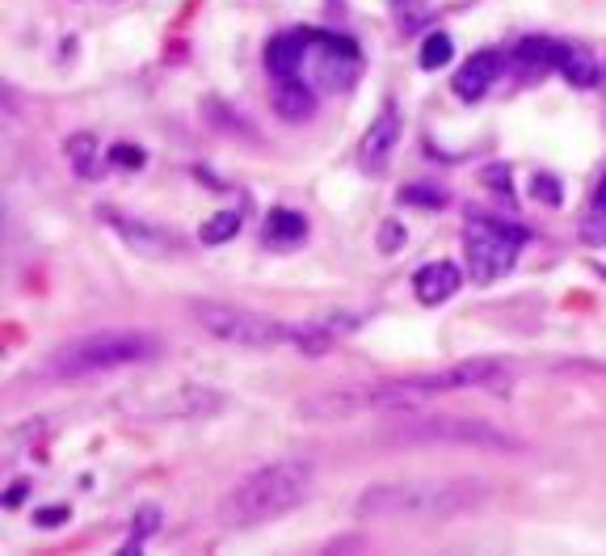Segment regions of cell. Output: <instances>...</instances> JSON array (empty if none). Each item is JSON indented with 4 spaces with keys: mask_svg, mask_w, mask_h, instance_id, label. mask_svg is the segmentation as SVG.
Segmentation results:
<instances>
[{
    "mask_svg": "<svg viewBox=\"0 0 606 556\" xmlns=\"http://www.w3.org/2000/svg\"><path fill=\"white\" fill-rule=\"evenodd\" d=\"M316 472L312 464L304 460H278V464H266L253 476H245L240 485H232L219 506H215V523L224 532H249V527H266L274 518L291 514L295 506L308 502L312 493Z\"/></svg>",
    "mask_w": 606,
    "mask_h": 556,
    "instance_id": "1",
    "label": "cell"
},
{
    "mask_svg": "<svg viewBox=\"0 0 606 556\" xmlns=\"http://www.w3.org/2000/svg\"><path fill=\"white\" fill-rule=\"evenodd\" d=\"M161 354V342L152 333H135V329H105V333H89L76 342L60 346L47 363L34 371V380H84V375H102V371H119V367L152 363Z\"/></svg>",
    "mask_w": 606,
    "mask_h": 556,
    "instance_id": "2",
    "label": "cell"
},
{
    "mask_svg": "<svg viewBox=\"0 0 606 556\" xmlns=\"http://www.w3.org/2000/svg\"><path fill=\"white\" fill-rule=\"evenodd\" d=\"M484 497L481 481H451V485H371L358 493V518H451L476 506Z\"/></svg>",
    "mask_w": 606,
    "mask_h": 556,
    "instance_id": "3",
    "label": "cell"
},
{
    "mask_svg": "<svg viewBox=\"0 0 606 556\" xmlns=\"http://www.w3.org/2000/svg\"><path fill=\"white\" fill-rule=\"evenodd\" d=\"M425 392L409 380H379V384H337L312 392L295 405L299 422H350L358 413H418Z\"/></svg>",
    "mask_w": 606,
    "mask_h": 556,
    "instance_id": "4",
    "label": "cell"
},
{
    "mask_svg": "<svg viewBox=\"0 0 606 556\" xmlns=\"http://www.w3.org/2000/svg\"><path fill=\"white\" fill-rule=\"evenodd\" d=\"M392 443H460L476 451H523V439H514L510 430H497L481 418H460V413H413L404 418L392 434Z\"/></svg>",
    "mask_w": 606,
    "mask_h": 556,
    "instance_id": "5",
    "label": "cell"
},
{
    "mask_svg": "<svg viewBox=\"0 0 606 556\" xmlns=\"http://www.w3.org/2000/svg\"><path fill=\"white\" fill-rule=\"evenodd\" d=\"M194 321L207 329L210 338L228 346H240V350H274L283 342H295V329H287L274 317H261V312H249V308H236V303H219V300H194Z\"/></svg>",
    "mask_w": 606,
    "mask_h": 556,
    "instance_id": "6",
    "label": "cell"
},
{
    "mask_svg": "<svg viewBox=\"0 0 606 556\" xmlns=\"http://www.w3.org/2000/svg\"><path fill=\"white\" fill-rule=\"evenodd\" d=\"M523 245L526 233L518 224H505V219H493V215H476L463 228V257H468L472 282H497L502 275H510Z\"/></svg>",
    "mask_w": 606,
    "mask_h": 556,
    "instance_id": "7",
    "label": "cell"
},
{
    "mask_svg": "<svg viewBox=\"0 0 606 556\" xmlns=\"http://www.w3.org/2000/svg\"><path fill=\"white\" fill-rule=\"evenodd\" d=\"M308 60H312V81L308 85L320 89V93H337V89H350L358 81V51L346 39L312 34Z\"/></svg>",
    "mask_w": 606,
    "mask_h": 556,
    "instance_id": "8",
    "label": "cell"
},
{
    "mask_svg": "<svg viewBox=\"0 0 606 556\" xmlns=\"http://www.w3.org/2000/svg\"><path fill=\"white\" fill-rule=\"evenodd\" d=\"M219 405H224L219 392L198 384H177L173 392H161V397H140L131 409L144 413V418H207Z\"/></svg>",
    "mask_w": 606,
    "mask_h": 556,
    "instance_id": "9",
    "label": "cell"
},
{
    "mask_svg": "<svg viewBox=\"0 0 606 556\" xmlns=\"http://www.w3.org/2000/svg\"><path fill=\"white\" fill-rule=\"evenodd\" d=\"M510 380V371L502 363H493V359H472V363H455L446 367V371H434V375H413L409 384L425 392V397H434V392H463V388H493Z\"/></svg>",
    "mask_w": 606,
    "mask_h": 556,
    "instance_id": "10",
    "label": "cell"
},
{
    "mask_svg": "<svg viewBox=\"0 0 606 556\" xmlns=\"http://www.w3.org/2000/svg\"><path fill=\"white\" fill-rule=\"evenodd\" d=\"M397 144H400V110L397 102H383L376 123L362 135V152H358V156H362V169L383 173L388 161H392V152H397Z\"/></svg>",
    "mask_w": 606,
    "mask_h": 556,
    "instance_id": "11",
    "label": "cell"
},
{
    "mask_svg": "<svg viewBox=\"0 0 606 556\" xmlns=\"http://www.w3.org/2000/svg\"><path fill=\"white\" fill-rule=\"evenodd\" d=\"M460 287H463V275H460V266H451V261H430V266H421L418 275H413V291H418V300L425 303V308L446 303Z\"/></svg>",
    "mask_w": 606,
    "mask_h": 556,
    "instance_id": "12",
    "label": "cell"
},
{
    "mask_svg": "<svg viewBox=\"0 0 606 556\" xmlns=\"http://www.w3.org/2000/svg\"><path fill=\"white\" fill-rule=\"evenodd\" d=\"M497 72H502V55H497V51H476V55L455 72V97L481 102L484 93L493 89V81H497Z\"/></svg>",
    "mask_w": 606,
    "mask_h": 556,
    "instance_id": "13",
    "label": "cell"
},
{
    "mask_svg": "<svg viewBox=\"0 0 606 556\" xmlns=\"http://www.w3.org/2000/svg\"><path fill=\"white\" fill-rule=\"evenodd\" d=\"M274 110L287 123H308L316 114V89L304 76H274Z\"/></svg>",
    "mask_w": 606,
    "mask_h": 556,
    "instance_id": "14",
    "label": "cell"
},
{
    "mask_svg": "<svg viewBox=\"0 0 606 556\" xmlns=\"http://www.w3.org/2000/svg\"><path fill=\"white\" fill-rule=\"evenodd\" d=\"M308 43H312V30L304 34H283V39H274L266 47V68H270V76H299L304 72V60H308Z\"/></svg>",
    "mask_w": 606,
    "mask_h": 556,
    "instance_id": "15",
    "label": "cell"
},
{
    "mask_svg": "<svg viewBox=\"0 0 606 556\" xmlns=\"http://www.w3.org/2000/svg\"><path fill=\"white\" fill-rule=\"evenodd\" d=\"M105 224L114 228V233L123 236L131 249H140V254H173L177 249V236L168 233H156V228H147V224H131V219H123L119 212H105Z\"/></svg>",
    "mask_w": 606,
    "mask_h": 556,
    "instance_id": "16",
    "label": "cell"
},
{
    "mask_svg": "<svg viewBox=\"0 0 606 556\" xmlns=\"http://www.w3.org/2000/svg\"><path fill=\"white\" fill-rule=\"evenodd\" d=\"M514 68L523 72V76H544L552 68H561V43H552V39H523V43L514 47Z\"/></svg>",
    "mask_w": 606,
    "mask_h": 556,
    "instance_id": "17",
    "label": "cell"
},
{
    "mask_svg": "<svg viewBox=\"0 0 606 556\" xmlns=\"http://www.w3.org/2000/svg\"><path fill=\"white\" fill-rule=\"evenodd\" d=\"M561 72H565L568 85H577V89H589L603 81V68H598V60L589 55V47H582V43L561 47Z\"/></svg>",
    "mask_w": 606,
    "mask_h": 556,
    "instance_id": "18",
    "label": "cell"
},
{
    "mask_svg": "<svg viewBox=\"0 0 606 556\" xmlns=\"http://www.w3.org/2000/svg\"><path fill=\"white\" fill-rule=\"evenodd\" d=\"M261 236H266V245H270V249H291L295 240H304V236H308V219H304L299 212L278 207V212L266 215V228H261Z\"/></svg>",
    "mask_w": 606,
    "mask_h": 556,
    "instance_id": "19",
    "label": "cell"
},
{
    "mask_svg": "<svg viewBox=\"0 0 606 556\" xmlns=\"http://www.w3.org/2000/svg\"><path fill=\"white\" fill-rule=\"evenodd\" d=\"M97 140L89 135V131H81V135H72L68 140V161H72V169L81 173V177H93L97 173V165H93V156H97Z\"/></svg>",
    "mask_w": 606,
    "mask_h": 556,
    "instance_id": "20",
    "label": "cell"
},
{
    "mask_svg": "<svg viewBox=\"0 0 606 556\" xmlns=\"http://www.w3.org/2000/svg\"><path fill=\"white\" fill-rule=\"evenodd\" d=\"M240 212H219V215H210L207 224H203V233H198V240L203 245H224V240H232V236L240 233Z\"/></svg>",
    "mask_w": 606,
    "mask_h": 556,
    "instance_id": "21",
    "label": "cell"
},
{
    "mask_svg": "<svg viewBox=\"0 0 606 556\" xmlns=\"http://www.w3.org/2000/svg\"><path fill=\"white\" fill-rule=\"evenodd\" d=\"M582 233H586V240H606V173L598 177V186H594V198H589V215H586V224H582Z\"/></svg>",
    "mask_w": 606,
    "mask_h": 556,
    "instance_id": "22",
    "label": "cell"
},
{
    "mask_svg": "<svg viewBox=\"0 0 606 556\" xmlns=\"http://www.w3.org/2000/svg\"><path fill=\"white\" fill-rule=\"evenodd\" d=\"M451 55H455L451 39H446V34H430L425 47H421V68H425V72H434V68L451 64Z\"/></svg>",
    "mask_w": 606,
    "mask_h": 556,
    "instance_id": "23",
    "label": "cell"
},
{
    "mask_svg": "<svg viewBox=\"0 0 606 556\" xmlns=\"http://www.w3.org/2000/svg\"><path fill=\"white\" fill-rule=\"evenodd\" d=\"M400 198H404V203H430V207L446 203V194H442V191H421V186H409V191H400Z\"/></svg>",
    "mask_w": 606,
    "mask_h": 556,
    "instance_id": "24",
    "label": "cell"
},
{
    "mask_svg": "<svg viewBox=\"0 0 606 556\" xmlns=\"http://www.w3.org/2000/svg\"><path fill=\"white\" fill-rule=\"evenodd\" d=\"M110 161H114V165H144V152L131 148V144H119V148L110 152Z\"/></svg>",
    "mask_w": 606,
    "mask_h": 556,
    "instance_id": "25",
    "label": "cell"
},
{
    "mask_svg": "<svg viewBox=\"0 0 606 556\" xmlns=\"http://www.w3.org/2000/svg\"><path fill=\"white\" fill-rule=\"evenodd\" d=\"M535 198H544V203L556 207V203H561V186H556L552 177H535Z\"/></svg>",
    "mask_w": 606,
    "mask_h": 556,
    "instance_id": "26",
    "label": "cell"
},
{
    "mask_svg": "<svg viewBox=\"0 0 606 556\" xmlns=\"http://www.w3.org/2000/svg\"><path fill=\"white\" fill-rule=\"evenodd\" d=\"M63 514H68V511H42V514H39V523H42V527H55V523H60Z\"/></svg>",
    "mask_w": 606,
    "mask_h": 556,
    "instance_id": "27",
    "label": "cell"
}]
</instances>
